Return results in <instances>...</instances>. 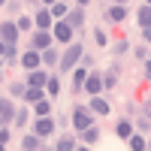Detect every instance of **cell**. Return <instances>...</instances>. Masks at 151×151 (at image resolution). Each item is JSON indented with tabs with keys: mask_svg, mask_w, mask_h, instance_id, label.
<instances>
[{
	"mask_svg": "<svg viewBox=\"0 0 151 151\" xmlns=\"http://www.w3.org/2000/svg\"><path fill=\"white\" fill-rule=\"evenodd\" d=\"M82 55H85V45H82V42H76V40L67 42V48L60 52V60H58V73H70V70L82 60Z\"/></svg>",
	"mask_w": 151,
	"mask_h": 151,
	"instance_id": "cell-1",
	"label": "cell"
},
{
	"mask_svg": "<svg viewBox=\"0 0 151 151\" xmlns=\"http://www.w3.org/2000/svg\"><path fill=\"white\" fill-rule=\"evenodd\" d=\"M145 3H148V6H151V0H145Z\"/></svg>",
	"mask_w": 151,
	"mask_h": 151,
	"instance_id": "cell-46",
	"label": "cell"
},
{
	"mask_svg": "<svg viewBox=\"0 0 151 151\" xmlns=\"http://www.w3.org/2000/svg\"><path fill=\"white\" fill-rule=\"evenodd\" d=\"M6 142H9V124H3V127H0V151L6 148Z\"/></svg>",
	"mask_w": 151,
	"mask_h": 151,
	"instance_id": "cell-33",
	"label": "cell"
},
{
	"mask_svg": "<svg viewBox=\"0 0 151 151\" xmlns=\"http://www.w3.org/2000/svg\"><path fill=\"white\" fill-rule=\"evenodd\" d=\"M88 109H91L94 115H100V118H106L109 112H112V103H109V100H106L103 94H94V97H91V103H88Z\"/></svg>",
	"mask_w": 151,
	"mask_h": 151,
	"instance_id": "cell-9",
	"label": "cell"
},
{
	"mask_svg": "<svg viewBox=\"0 0 151 151\" xmlns=\"http://www.w3.org/2000/svg\"><path fill=\"white\" fill-rule=\"evenodd\" d=\"M148 55H151V52H148Z\"/></svg>",
	"mask_w": 151,
	"mask_h": 151,
	"instance_id": "cell-47",
	"label": "cell"
},
{
	"mask_svg": "<svg viewBox=\"0 0 151 151\" xmlns=\"http://www.w3.org/2000/svg\"><path fill=\"white\" fill-rule=\"evenodd\" d=\"M136 18H139V27H151V6L142 3L139 12H136Z\"/></svg>",
	"mask_w": 151,
	"mask_h": 151,
	"instance_id": "cell-24",
	"label": "cell"
},
{
	"mask_svg": "<svg viewBox=\"0 0 151 151\" xmlns=\"http://www.w3.org/2000/svg\"><path fill=\"white\" fill-rule=\"evenodd\" d=\"M70 73H73V88H82V85H85V79H88V67H85V64H82V67L76 64Z\"/></svg>",
	"mask_w": 151,
	"mask_h": 151,
	"instance_id": "cell-21",
	"label": "cell"
},
{
	"mask_svg": "<svg viewBox=\"0 0 151 151\" xmlns=\"http://www.w3.org/2000/svg\"><path fill=\"white\" fill-rule=\"evenodd\" d=\"M6 3H9V0H0V6H6Z\"/></svg>",
	"mask_w": 151,
	"mask_h": 151,
	"instance_id": "cell-42",
	"label": "cell"
},
{
	"mask_svg": "<svg viewBox=\"0 0 151 151\" xmlns=\"http://www.w3.org/2000/svg\"><path fill=\"white\" fill-rule=\"evenodd\" d=\"M136 58H139V60H145V58H148V48H142V45H139V48H136Z\"/></svg>",
	"mask_w": 151,
	"mask_h": 151,
	"instance_id": "cell-36",
	"label": "cell"
},
{
	"mask_svg": "<svg viewBox=\"0 0 151 151\" xmlns=\"http://www.w3.org/2000/svg\"><path fill=\"white\" fill-rule=\"evenodd\" d=\"M45 79H48V70L45 67H36V70H27V82H24V85H40V88H45Z\"/></svg>",
	"mask_w": 151,
	"mask_h": 151,
	"instance_id": "cell-13",
	"label": "cell"
},
{
	"mask_svg": "<svg viewBox=\"0 0 151 151\" xmlns=\"http://www.w3.org/2000/svg\"><path fill=\"white\" fill-rule=\"evenodd\" d=\"M142 64H145V79H148V82H151V55H148V58H145V60H142Z\"/></svg>",
	"mask_w": 151,
	"mask_h": 151,
	"instance_id": "cell-35",
	"label": "cell"
},
{
	"mask_svg": "<svg viewBox=\"0 0 151 151\" xmlns=\"http://www.w3.org/2000/svg\"><path fill=\"white\" fill-rule=\"evenodd\" d=\"M88 3H91V0H76V6H88Z\"/></svg>",
	"mask_w": 151,
	"mask_h": 151,
	"instance_id": "cell-39",
	"label": "cell"
},
{
	"mask_svg": "<svg viewBox=\"0 0 151 151\" xmlns=\"http://www.w3.org/2000/svg\"><path fill=\"white\" fill-rule=\"evenodd\" d=\"M130 133H133V124H130L127 118H121V121L115 124V136H118V139H127Z\"/></svg>",
	"mask_w": 151,
	"mask_h": 151,
	"instance_id": "cell-23",
	"label": "cell"
},
{
	"mask_svg": "<svg viewBox=\"0 0 151 151\" xmlns=\"http://www.w3.org/2000/svg\"><path fill=\"white\" fill-rule=\"evenodd\" d=\"M94 121H97V115H94V112L88 109V106H76V109H73V127H76V130L91 127Z\"/></svg>",
	"mask_w": 151,
	"mask_h": 151,
	"instance_id": "cell-3",
	"label": "cell"
},
{
	"mask_svg": "<svg viewBox=\"0 0 151 151\" xmlns=\"http://www.w3.org/2000/svg\"><path fill=\"white\" fill-rule=\"evenodd\" d=\"M94 42H97V48H106L109 45V33L103 27H94Z\"/></svg>",
	"mask_w": 151,
	"mask_h": 151,
	"instance_id": "cell-28",
	"label": "cell"
},
{
	"mask_svg": "<svg viewBox=\"0 0 151 151\" xmlns=\"http://www.w3.org/2000/svg\"><path fill=\"white\" fill-rule=\"evenodd\" d=\"M127 48H130V42H127V40H121V42L115 45V55H124V52H127Z\"/></svg>",
	"mask_w": 151,
	"mask_h": 151,
	"instance_id": "cell-34",
	"label": "cell"
},
{
	"mask_svg": "<svg viewBox=\"0 0 151 151\" xmlns=\"http://www.w3.org/2000/svg\"><path fill=\"white\" fill-rule=\"evenodd\" d=\"M142 109H145V118H148V121H151V103H145V106H142Z\"/></svg>",
	"mask_w": 151,
	"mask_h": 151,
	"instance_id": "cell-38",
	"label": "cell"
},
{
	"mask_svg": "<svg viewBox=\"0 0 151 151\" xmlns=\"http://www.w3.org/2000/svg\"><path fill=\"white\" fill-rule=\"evenodd\" d=\"M52 3H55V0H42V6H52Z\"/></svg>",
	"mask_w": 151,
	"mask_h": 151,
	"instance_id": "cell-41",
	"label": "cell"
},
{
	"mask_svg": "<svg viewBox=\"0 0 151 151\" xmlns=\"http://www.w3.org/2000/svg\"><path fill=\"white\" fill-rule=\"evenodd\" d=\"M15 27H18L21 33H30V30H33V18H27V15H24V18H15Z\"/></svg>",
	"mask_w": 151,
	"mask_h": 151,
	"instance_id": "cell-29",
	"label": "cell"
},
{
	"mask_svg": "<svg viewBox=\"0 0 151 151\" xmlns=\"http://www.w3.org/2000/svg\"><path fill=\"white\" fill-rule=\"evenodd\" d=\"M0 118L6 124H12V118H15V103H12V97H0Z\"/></svg>",
	"mask_w": 151,
	"mask_h": 151,
	"instance_id": "cell-14",
	"label": "cell"
},
{
	"mask_svg": "<svg viewBox=\"0 0 151 151\" xmlns=\"http://www.w3.org/2000/svg\"><path fill=\"white\" fill-rule=\"evenodd\" d=\"M0 40H3L6 45H18L21 30L15 27V21H0Z\"/></svg>",
	"mask_w": 151,
	"mask_h": 151,
	"instance_id": "cell-7",
	"label": "cell"
},
{
	"mask_svg": "<svg viewBox=\"0 0 151 151\" xmlns=\"http://www.w3.org/2000/svg\"><path fill=\"white\" fill-rule=\"evenodd\" d=\"M27 118H30V112L21 106V109H15V118H12V124H9V127H21V130H24V121H27Z\"/></svg>",
	"mask_w": 151,
	"mask_h": 151,
	"instance_id": "cell-27",
	"label": "cell"
},
{
	"mask_svg": "<svg viewBox=\"0 0 151 151\" xmlns=\"http://www.w3.org/2000/svg\"><path fill=\"white\" fill-rule=\"evenodd\" d=\"M55 148L58 151H73V148H79V142H76L73 136H60V139L55 142Z\"/></svg>",
	"mask_w": 151,
	"mask_h": 151,
	"instance_id": "cell-26",
	"label": "cell"
},
{
	"mask_svg": "<svg viewBox=\"0 0 151 151\" xmlns=\"http://www.w3.org/2000/svg\"><path fill=\"white\" fill-rule=\"evenodd\" d=\"M48 12H52V18H64L70 12V3H67V0H55V3L48 6Z\"/></svg>",
	"mask_w": 151,
	"mask_h": 151,
	"instance_id": "cell-22",
	"label": "cell"
},
{
	"mask_svg": "<svg viewBox=\"0 0 151 151\" xmlns=\"http://www.w3.org/2000/svg\"><path fill=\"white\" fill-rule=\"evenodd\" d=\"M52 40H55L58 45L73 42V24H70L67 18H55V24H52Z\"/></svg>",
	"mask_w": 151,
	"mask_h": 151,
	"instance_id": "cell-2",
	"label": "cell"
},
{
	"mask_svg": "<svg viewBox=\"0 0 151 151\" xmlns=\"http://www.w3.org/2000/svg\"><path fill=\"white\" fill-rule=\"evenodd\" d=\"M124 142H127V145H130L133 151H142V148H145V136H142V133H130V136H127Z\"/></svg>",
	"mask_w": 151,
	"mask_h": 151,
	"instance_id": "cell-25",
	"label": "cell"
},
{
	"mask_svg": "<svg viewBox=\"0 0 151 151\" xmlns=\"http://www.w3.org/2000/svg\"><path fill=\"white\" fill-rule=\"evenodd\" d=\"M3 52H6V42H3V40H0V58H3Z\"/></svg>",
	"mask_w": 151,
	"mask_h": 151,
	"instance_id": "cell-40",
	"label": "cell"
},
{
	"mask_svg": "<svg viewBox=\"0 0 151 151\" xmlns=\"http://www.w3.org/2000/svg\"><path fill=\"white\" fill-rule=\"evenodd\" d=\"M48 45H55V40H52V30H40V27H33L30 30V48H48Z\"/></svg>",
	"mask_w": 151,
	"mask_h": 151,
	"instance_id": "cell-8",
	"label": "cell"
},
{
	"mask_svg": "<svg viewBox=\"0 0 151 151\" xmlns=\"http://www.w3.org/2000/svg\"><path fill=\"white\" fill-rule=\"evenodd\" d=\"M142 40H145V42L151 45V27H142Z\"/></svg>",
	"mask_w": 151,
	"mask_h": 151,
	"instance_id": "cell-37",
	"label": "cell"
},
{
	"mask_svg": "<svg viewBox=\"0 0 151 151\" xmlns=\"http://www.w3.org/2000/svg\"><path fill=\"white\" fill-rule=\"evenodd\" d=\"M42 97H48L45 88H40V85H24V103H36V100H42Z\"/></svg>",
	"mask_w": 151,
	"mask_h": 151,
	"instance_id": "cell-16",
	"label": "cell"
},
{
	"mask_svg": "<svg viewBox=\"0 0 151 151\" xmlns=\"http://www.w3.org/2000/svg\"><path fill=\"white\" fill-rule=\"evenodd\" d=\"M42 145H45V139H42V136H36L33 130L21 136V148H27V151H36V148H42Z\"/></svg>",
	"mask_w": 151,
	"mask_h": 151,
	"instance_id": "cell-15",
	"label": "cell"
},
{
	"mask_svg": "<svg viewBox=\"0 0 151 151\" xmlns=\"http://www.w3.org/2000/svg\"><path fill=\"white\" fill-rule=\"evenodd\" d=\"M58 60H60L58 45H48V48H42V67H45V70H58Z\"/></svg>",
	"mask_w": 151,
	"mask_h": 151,
	"instance_id": "cell-11",
	"label": "cell"
},
{
	"mask_svg": "<svg viewBox=\"0 0 151 151\" xmlns=\"http://www.w3.org/2000/svg\"><path fill=\"white\" fill-rule=\"evenodd\" d=\"M64 18H67V21L73 24V30H79L82 24H85V6H76V9H70Z\"/></svg>",
	"mask_w": 151,
	"mask_h": 151,
	"instance_id": "cell-17",
	"label": "cell"
},
{
	"mask_svg": "<svg viewBox=\"0 0 151 151\" xmlns=\"http://www.w3.org/2000/svg\"><path fill=\"white\" fill-rule=\"evenodd\" d=\"M0 82H3V70H0Z\"/></svg>",
	"mask_w": 151,
	"mask_h": 151,
	"instance_id": "cell-44",
	"label": "cell"
},
{
	"mask_svg": "<svg viewBox=\"0 0 151 151\" xmlns=\"http://www.w3.org/2000/svg\"><path fill=\"white\" fill-rule=\"evenodd\" d=\"M52 24H55V18H52V12H48V6H42V9L33 15V27H40V30H52Z\"/></svg>",
	"mask_w": 151,
	"mask_h": 151,
	"instance_id": "cell-10",
	"label": "cell"
},
{
	"mask_svg": "<svg viewBox=\"0 0 151 151\" xmlns=\"http://www.w3.org/2000/svg\"><path fill=\"white\" fill-rule=\"evenodd\" d=\"M82 91L85 94H103L106 91V88H103V73H100V70H88V79H85V85H82Z\"/></svg>",
	"mask_w": 151,
	"mask_h": 151,
	"instance_id": "cell-5",
	"label": "cell"
},
{
	"mask_svg": "<svg viewBox=\"0 0 151 151\" xmlns=\"http://www.w3.org/2000/svg\"><path fill=\"white\" fill-rule=\"evenodd\" d=\"M18 45H6V52H3V60H6V64H12V60H18Z\"/></svg>",
	"mask_w": 151,
	"mask_h": 151,
	"instance_id": "cell-31",
	"label": "cell"
},
{
	"mask_svg": "<svg viewBox=\"0 0 151 151\" xmlns=\"http://www.w3.org/2000/svg\"><path fill=\"white\" fill-rule=\"evenodd\" d=\"M115 85H118V76H115V70H109V73L103 76V88H106V91H112Z\"/></svg>",
	"mask_w": 151,
	"mask_h": 151,
	"instance_id": "cell-30",
	"label": "cell"
},
{
	"mask_svg": "<svg viewBox=\"0 0 151 151\" xmlns=\"http://www.w3.org/2000/svg\"><path fill=\"white\" fill-rule=\"evenodd\" d=\"M106 18H109L112 24H121L124 18H127V3H115V6H109V9H106Z\"/></svg>",
	"mask_w": 151,
	"mask_h": 151,
	"instance_id": "cell-12",
	"label": "cell"
},
{
	"mask_svg": "<svg viewBox=\"0 0 151 151\" xmlns=\"http://www.w3.org/2000/svg\"><path fill=\"white\" fill-rule=\"evenodd\" d=\"M115 3H127V0H115Z\"/></svg>",
	"mask_w": 151,
	"mask_h": 151,
	"instance_id": "cell-43",
	"label": "cell"
},
{
	"mask_svg": "<svg viewBox=\"0 0 151 151\" xmlns=\"http://www.w3.org/2000/svg\"><path fill=\"white\" fill-rule=\"evenodd\" d=\"M55 127H58V124H55L52 115H42V118H36V121H33V133H36V136H42V139H52V136H55Z\"/></svg>",
	"mask_w": 151,
	"mask_h": 151,
	"instance_id": "cell-6",
	"label": "cell"
},
{
	"mask_svg": "<svg viewBox=\"0 0 151 151\" xmlns=\"http://www.w3.org/2000/svg\"><path fill=\"white\" fill-rule=\"evenodd\" d=\"M82 133V142L85 145H97L100 142V127H97V124H91V127H85V130H79Z\"/></svg>",
	"mask_w": 151,
	"mask_h": 151,
	"instance_id": "cell-18",
	"label": "cell"
},
{
	"mask_svg": "<svg viewBox=\"0 0 151 151\" xmlns=\"http://www.w3.org/2000/svg\"><path fill=\"white\" fill-rule=\"evenodd\" d=\"M33 115H36V118H42V115H52V97H42V100H36V103H33Z\"/></svg>",
	"mask_w": 151,
	"mask_h": 151,
	"instance_id": "cell-19",
	"label": "cell"
},
{
	"mask_svg": "<svg viewBox=\"0 0 151 151\" xmlns=\"http://www.w3.org/2000/svg\"><path fill=\"white\" fill-rule=\"evenodd\" d=\"M45 94H48V97H58V94H60V79H58V73H48V79H45Z\"/></svg>",
	"mask_w": 151,
	"mask_h": 151,
	"instance_id": "cell-20",
	"label": "cell"
},
{
	"mask_svg": "<svg viewBox=\"0 0 151 151\" xmlns=\"http://www.w3.org/2000/svg\"><path fill=\"white\" fill-rule=\"evenodd\" d=\"M9 97H24V85L21 82H12L9 85Z\"/></svg>",
	"mask_w": 151,
	"mask_h": 151,
	"instance_id": "cell-32",
	"label": "cell"
},
{
	"mask_svg": "<svg viewBox=\"0 0 151 151\" xmlns=\"http://www.w3.org/2000/svg\"><path fill=\"white\" fill-rule=\"evenodd\" d=\"M18 64H21V70H36V67H42V52L27 45V48L18 55Z\"/></svg>",
	"mask_w": 151,
	"mask_h": 151,
	"instance_id": "cell-4",
	"label": "cell"
},
{
	"mask_svg": "<svg viewBox=\"0 0 151 151\" xmlns=\"http://www.w3.org/2000/svg\"><path fill=\"white\" fill-rule=\"evenodd\" d=\"M3 124H6V121H3V118H0V127H3Z\"/></svg>",
	"mask_w": 151,
	"mask_h": 151,
	"instance_id": "cell-45",
	"label": "cell"
}]
</instances>
